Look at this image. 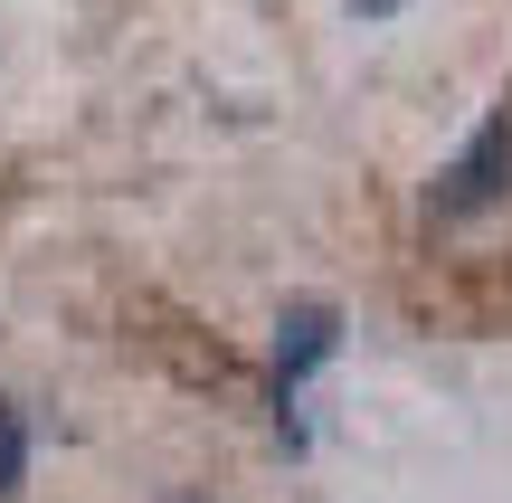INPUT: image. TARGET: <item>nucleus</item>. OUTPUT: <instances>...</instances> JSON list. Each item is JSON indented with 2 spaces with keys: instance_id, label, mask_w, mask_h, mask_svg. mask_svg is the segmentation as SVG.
I'll use <instances>...</instances> for the list:
<instances>
[{
  "instance_id": "7ed1b4c3",
  "label": "nucleus",
  "mask_w": 512,
  "mask_h": 503,
  "mask_svg": "<svg viewBox=\"0 0 512 503\" xmlns=\"http://www.w3.org/2000/svg\"><path fill=\"white\" fill-rule=\"evenodd\" d=\"M19 485H29V418L0 399V503H10Z\"/></svg>"
},
{
  "instance_id": "39448f33",
  "label": "nucleus",
  "mask_w": 512,
  "mask_h": 503,
  "mask_svg": "<svg viewBox=\"0 0 512 503\" xmlns=\"http://www.w3.org/2000/svg\"><path fill=\"white\" fill-rule=\"evenodd\" d=\"M181 503H190V494H181Z\"/></svg>"
},
{
  "instance_id": "f03ea898",
  "label": "nucleus",
  "mask_w": 512,
  "mask_h": 503,
  "mask_svg": "<svg viewBox=\"0 0 512 503\" xmlns=\"http://www.w3.org/2000/svg\"><path fill=\"white\" fill-rule=\"evenodd\" d=\"M503 190H512V105H494V114L475 124V143L437 171L427 209H437V219H475V209H494Z\"/></svg>"
},
{
  "instance_id": "f257e3e1",
  "label": "nucleus",
  "mask_w": 512,
  "mask_h": 503,
  "mask_svg": "<svg viewBox=\"0 0 512 503\" xmlns=\"http://www.w3.org/2000/svg\"><path fill=\"white\" fill-rule=\"evenodd\" d=\"M332 352H342V314H332L323 295L285 304V323H275V428H285V447H304V418H294V399H304V380L323 371Z\"/></svg>"
},
{
  "instance_id": "20e7f679",
  "label": "nucleus",
  "mask_w": 512,
  "mask_h": 503,
  "mask_svg": "<svg viewBox=\"0 0 512 503\" xmlns=\"http://www.w3.org/2000/svg\"><path fill=\"white\" fill-rule=\"evenodd\" d=\"M351 10H399V0H351Z\"/></svg>"
}]
</instances>
